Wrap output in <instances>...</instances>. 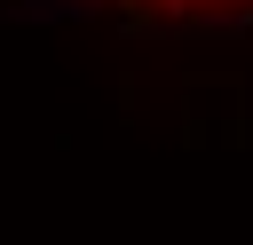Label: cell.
I'll use <instances>...</instances> for the list:
<instances>
[{"instance_id": "obj_1", "label": "cell", "mask_w": 253, "mask_h": 245, "mask_svg": "<svg viewBox=\"0 0 253 245\" xmlns=\"http://www.w3.org/2000/svg\"><path fill=\"white\" fill-rule=\"evenodd\" d=\"M126 16H158V24H190V16H253V0H103Z\"/></svg>"}]
</instances>
